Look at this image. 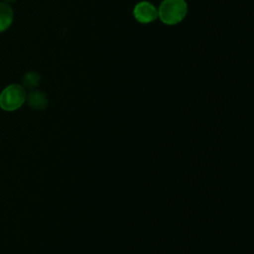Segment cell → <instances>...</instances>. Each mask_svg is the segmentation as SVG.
Returning a JSON list of instances; mask_svg holds the SVG:
<instances>
[{
  "instance_id": "52a82bcc",
  "label": "cell",
  "mask_w": 254,
  "mask_h": 254,
  "mask_svg": "<svg viewBox=\"0 0 254 254\" xmlns=\"http://www.w3.org/2000/svg\"><path fill=\"white\" fill-rule=\"evenodd\" d=\"M5 3H10V2H15L16 0H3Z\"/></svg>"
},
{
  "instance_id": "8992f818",
  "label": "cell",
  "mask_w": 254,
  "mask_h": 254,
  "mask_svg": "<svg viewBox=\"0 0 254 254\" xmlns=\"http://www.w3.org/2000/svg\"><path fill=\"white\" fill-rule=\"evenodd\" d=\"M40 81H41V75L37 71H34V70L26 72L22 79L24 87H26L28 89L36 88L39 85Z\"/></svg>"
},
{
  "instance_id": "6da1fadb",
  "label": "cell",
  "mask_w": 254,
  "mask_h": 254,
  "mask_svg": "<svg viewBox=\"0 0 254 254\" xmlns=\"http://www.w3.org/2000/svg\"><path fill=\"white\" fill-rule=\"evenodd\" d=\"M188 6L185 0H164L159 8L158 16L167 25L181 22L187 15Z\"/></svg>"
},
{
  "instance_id": "277c9868",
  "label": "cell",
  "mask_w": 254,
  "mask_h": 254,
  "mask_svg": "<svg viewBox=\"0 0 254 254\" xmlns=\"http://www.w3.org/2000/svg\"><path fill=\"white\" fill-rule=\"evenodd\" d=\"M30 107L36 110H42L46 108L48 104V96L42 90H33L26 97Z\"/></svg>"
},
{
  "instance_id": "3957f363",
  "label": "cell",
  "mask_w": 254,
  "mask_h": 254,
  "mask_svg": "<svg viewBox=\"0 0 254 254\" xmlns=\"http://www.w3.org/2000/svg\"><path fill=\"white\" fill-rule=\"evenodd\" d=\"M133 13L135 19L143 24L150 23L158 18V10L154 5L147 1L138 3L134 8Z\"/></svg>"
},
{
  "instance_id": "7a4b0ae2",
  "label": "cell",
  "mask_w": 254,
  "mask_h": 254,
  "mask_svg": "<svg viewBox=\"0 0 254 254\" xmlns=\"http://www.w3.org/2000/svg\"><path fill=\"white\" fill-rule=\"evenodd\" d=\"M27 97L25 87L20 84L8 85L0 94V107L6 111H13L23 105Z\"/></svg>"
},
{
  "instance_id": "5b68a950",
  "label": "cell",
  "mask_w": 254,
  "mask_h": 254,
  "mask_svg": "<svg viewBox=\"0 0 254 254\" xmlns=\"http://www.w3.org/2000/svg\"><path fill=\"white\" fill-rule=\"evenodd\" d=\"M14 19L12 8L5 2H0V33L7 30Z\"/></svg>"
}]
</instances>
